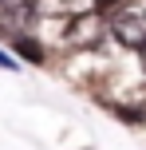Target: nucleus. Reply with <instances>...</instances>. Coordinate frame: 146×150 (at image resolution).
<instances>
[{
  "label": "nucleus",
  "instance_id": "f257e3e1",
  "mask_svg": "<svg viewBox=\"0 0 146 150\" xmlns=\"http://www.w3.org/2000/svg\"><path fill=\"white\" fill-rule=\"evenodd\" d=\"M107 32H111V24L99 12H79V16L67 20V44L79 47V52H87V47H99Z\"/></svg>",
  "mask_w": 146,
  "mask_h": 150
},
{
  "label": "nucleus",
  "instance_id": "f03ea898",
  "mask_svg": "<svg viewBox=\"0 0 146 150\" xmlns=\"http://www.w3.org/2000/svg\"><path fill=\"white\" fill-rule=\"evenodd\" d=\"M111 36L118 40L123 47H134L142 52L146 47V8H126L111 20Z\"/></svg>",
  "mask_w": 146,
  "mask_h": 150
},
{
  "label": "nucleus",
  "instance_id": "7ed1b4c3",
  "mask_svg": "<svg viewBox=\"0 0 146 150\" xmlns=\"http://www.w3.org/2000/svg\"><path fill=\"white\" fill-rule=\"evenodd\" d=\"M36 12L39 8L32 4V0H12V4H4V12H0V28H4L8 36H24V28L36 20Z\"/></svg>",
  "mask_w": 146,
  "mask_h": 150
},
{
  "label": "nucleus",
  "instance_id": "20e7f679",
  "mask_svg": "<svg viewBox=\"0 0 146 150\" xmlns=\"http://www.w3.org/2000/svg\"><path fill=\"white\" fill-rule=\"evenodd\" d=\"M12 47L24 55V59H32V63H44V47H39L36 40H28V36H12Z\"/></svg>",
  "mask_w": 146,
  "mask_h": 150
},
{
  "label": "nucleus",
  "instance_id": "39448f33",
  "mask_svg": "<svg viewBox=\"0 0 146 150\" xmlns=\"http://www.w3.org/2000/svg\"><path fill=\"white\" fill-rule=\"evenodd\" d=\"M36 8H44V12H63L67 8V0H32Z\"/></svg>",
  "mask_w": 146,
  "mask_h": 150
},
{
  "label": "nucleus",
  "instance_id": "423d86ee",
  "mask_svg": "<svg viewBox=\"0 0 146 150\" xmlns=\"http://www.w3.org/2000/svg\"><path fill=\"white\" fill-rule=\"evenodd\" d=\"M0 67H4V71H16V59H12V55H4V52H0Z\"/></svg>",
  "mask_w": 146,
  "mask_h": 150
},
{
  "label": "nucleus",
  "instance_id": "0eeeda50",
  "mask_svg": "<svg viewBox=\"0 0 146 150\" xmlns=\"http://www.w3.org/2000/svg\"><path fill=\"white\" fill-rule=\"evenodd\" d=\"M111 4H118V0H95V8H111Z\"/></svg>",
  "mask_w": 146,
  "mask_h": 150
},
{
  "label": "nucleus",
  "instance_id": "6e6552de",
  "mask_svg": "<svg viewBox=\"0 0 146 150\" xmlns=\"http://www.w3.org/2000/svg\"><path fill=\"white\" fill-rule=\"evenodd\" d=\"M142 67H146V47H142Z\"/></svg>",
  "mask_w": 146,
  "mask_h": 150
},
{
  "label": "nucleus",
  "instance_id": "1a4fd4ad",
  "mask_svg": "<svg viewBox=\"0 0 146 150\" xmlns=\"http://www.w3.org/2000/svg\"><path fill=\"white\" fill-rule=\"evenodd\" d=\"M0 4H12V0H0Z\"/></svg>",
  "mask_w": 146,
  "mask_h": 150
}]
</instances>
